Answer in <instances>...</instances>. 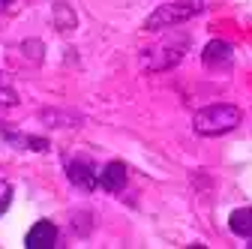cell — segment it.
Masks as SVG:
<instances>
[{"label": "cell", "instance_id": "5b68a950", "mask_svg": "<svg viewBox=\"0 0 252 249\" xmlns=\"http://www.w3.org/2000/svg\"><path fill=\"white\" fill-rule=\"evenodd\" d=\"M24 246H27V249H51V246H57V225L48 222V219L36 222L33 228L27 231Z\"/></svg>", "mask_w": 252, "mask_h": 249}, {"label": "cell", "instance_id": "30bf717a", "mask_svg": "<svg viewBox=\"0 0 252 249\" xmlns=\"http://www.w3.org/2000/svg\"><path fill=\"white\" fill-rule=\"evenodd\" d=\"M15 3H18V0H0V12H9V9H15Z\"/></svg>", "mask_w": 252, "mask_h": 249}, {"label": "cell", "instance_id": "52a82bcc", "mask_svg": "<svg viewBox=\"0 0 252 249\" xmlns=\"http://www.w3.org/2000/svg\"><path fill=\"white\" fill-rule=\"evenodd\" d=\"M99 186L105 192H120L126 186V165L123 162H108L102 171H99Z\"/></svg>", "mask_w": 252, "mask_h": 249}, {"label": "cell", "instance_id": "8992f818", "mask_svg": "<svg viewBox=\"0 0 252 249\" xmlns=\"http://www.w3.org/2000/svg\"><path fill=\"white\" fill-rule=\"evenodd\" d=\"M231 45L228 42H222V39H213L204 51H201V60H204V66H213V69H219V66H228L231 63Z\"/></svg>", "mask_w": 252, "mask_h": 249}, {"label": "cell", "instance_id": "9c48e42d", "mask_svg": "<svg viewBox=\"0 0 252 249\" xmlns=\"http://www.w3.org/2000/svg\"><path fill=\"white\" fill-rule=\"evenodd\" d=\"M9 204H12V186L6 180H0V216L9 210Z\"/></svg>", "mask_w": 252, "mask_h": 249}, {"label": "cell", "instance_id": "6da1fadb", "mask_svg": "<svg viewBox=\"0 0 252 249\" xmlns=\"http://www.w3.org/2000/svg\"><path fill=\"white\" fill-rule=\"evenodd\" d=\"M240 117L243 114H240L237 105H210V108H204L192 117V129L204 138H216V135L231 132L240 123Z\"/></svg>", "mask_w": 252, "mask_h": 249}, {"label": "cell", "instance_id": "3957f363", "mask_svg": "<svg viewBox=\"0 0 252 249\" xmlns=\"http://www.w3.org/2000/svg\"><path fill=\"white\" fill-rule=\"evenodd\" d=\"M186 45H189V36L186 33L183 36H171L159 48H147L144 57H141V63H144V69H168V66L177 63V60H183Z\"/></svg>", "mask_w": 252, "mask_h": 249}, {"label": "cell", "instance_id": "7a4b0ae2", "mask_svg": "<svg viewBox=\"0 0 252 249\" xmlns=\"http://www.w3.org/2000/svg\"><path fill=\"white\" fill-rule=\"evenodd\" d=\"M204 9V0H171V3H162L156 12L147 15L144 30H165V27H177L180 21L195 18Z\"/></svg>", "mask_w": 252, "mask_h": 249}, {"label": "cell", "instance_id": "ba28073f", "mask_svg": "<svg viewBox=\"0 0 252 249\" xmlns=\"http://www.w3.org/2000/svg\"><path fill=\"white\" fill-rule=\"evenodd\" d=\"M228 228H231L237 237L252 240V207H237V210L231 213V219H228Z\"/></svg>", "mask_w": 252, "mask_h": 249}, {"label": "cell", "instance_id": "277c9868", "mask_svg": "<svg viewBox=\"0 0 252 249\" xmlns=\"http://www.w3.org/2000/svg\"><path fill=\"white\" fill-rule=\"evenodd\" d=\"M66 177H69L72 186H78V189H84V192H90V189L99 186V171L93 168L90 159H72L66 165Z\"/></svg>", "mask_w": 252, "mask_h": 249}]
</instances>
